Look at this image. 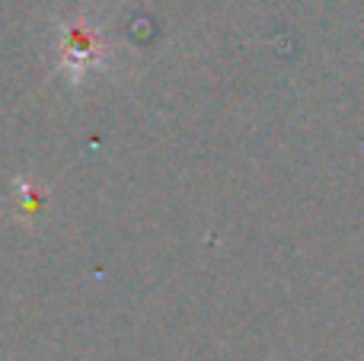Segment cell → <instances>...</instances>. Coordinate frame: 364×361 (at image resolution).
<instances>
[{
  "mask_svg": "<svg viewBox=\"0 0 364 361\" xmlns=\"http://www.w3.org/2000/svg\"><path fill=\"white\" fill-rule=\"evenodd\" d=\"M61 55L74 74H83L87 68H93V64L100 61L96 32L83 29V26H68V29H64V42H61Z\"/></svg>",
  "mask_w": 364,
  "mask_h": 361,
  "instance_id": "cell-1",
  "label": "cell"
}]
</instances>
